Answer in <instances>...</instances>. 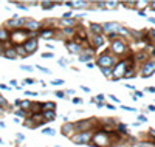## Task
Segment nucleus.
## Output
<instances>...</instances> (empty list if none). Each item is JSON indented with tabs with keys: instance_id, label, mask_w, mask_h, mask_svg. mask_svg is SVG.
<instances>
[{
	"instance_id": "nucleus-1",
	"label": "nucleus",
	"mask_w": 155,
	"mask_h": 147,
	"mask_svg": "<svg viewBox=\"0 0 155 147\" xmlns=\"http://www.w3.org/2000/svg\"><path fill=\"white\" fill-rule=\"evenodd\" d=\"M36 48H37V39H28V40H25L23 50H25L26 54H31V53H34Z\"/></svg>"
},
{
	"instance_id": "nucleus-2",
	"label": "nucleus",
	"mask_w": 155,
	"mask_h": 147,
	"mask_svg": "<svg viewBox=\"0 0 155 147\" xmlns=\"http://www.w3.org/2000/svg\"><path fill=\"white\" fill-rule=\"evenodd\" d=\"M103 29H105L109 34H115V33H121V29H123V28H121L118 23H104Z\"/></svg>"
},
{
	"instance_id": "nucleus-3",
	"label": "nucleus",
	"mask_w": 155,
	"mask_h": 147,
	"mask_svg": "<svg viewBox=\"0 0 155 147\" xmlns=\"http://www.w3.org/2000/svg\"><path fill=\"white\" fill-rule=\"evenodd\" d=\"M154 73H155V62H147V63H144L143 71H141L143 76L147 78V76H150V74H154Z\"/></svg>"
},
{
	"instance_id": "nucleus-4",
	"label": "nucleus",
	"mask_w": 155,
	"mask_h": 147,
	"mask_svg": "<svg viewBox=\"0 0 155 147\" xmlns=\"http://www.w3.org/2000/svg\"><path fill=\"white\" fill-rule=\"evenodd\" d=\"M124 73H126V63H124V62H119L118 65H116L115 71H113V78H115V79H119V78L124 76Z\"/></svg>"
},
{
	"instance_id": "nucleus-5",
	"label": "nucleus",
	"mask_w": 155,
	"mask_h": 147,
	"mask_svg": "<svg viewBox=\"0 0 155 147\" xmlns=\"http://www.w3.org/2000/svg\"><path fill=\"white\" fill-rule=\"evenodd\" d=\"M113 63V59L110 57L109 54H104V56H101L99 57V61H98V65H101L103 68H109Z\"/></svg>"
},
{
	"instance_id": "nucleus-6",
	"label": "nucleus",
	"mask_w": 155,
	"mask_h": 147,
	"mask_svg": "<svg viewBox=\"0 0 155 147\" xmlns=\"http://www.w3.org/2000/svg\"><path fill=\"white\" fill-rule=\"evenodd\" d=\"M92 138V135L89 133V132H84V133L78 135V136L73 138V141L76 142V144H84V142H89V139Z\"/></svg>"
},
{
	"instance_id": "nucleus-7",
	"label": "nucleus",
	"mask_w": 155,
	"mask_h": 147,
	"mask_svg": "<svg viewBox=\"0 0 155 147\" xmlns=\"http://www.w3.org/2000/svg\"><path fill=\"white\" fill-rule=\"evenodd\" d=\"M124 43L123 42H119V40H116V42H113L112 43V50L116 53V54H121V53H124Z\"/></svg>"
},
{
	"instance_id": "nucleus-8",
	"label": "nucleus",
	"mask_w": 155,
	"mask_h": 147,
	"mask_svg": "<svg viewBox=\"0 0 155 147\" xmlns=\"http://www.w3.org/2000/svg\"><path fill=\"white\" fill-rule=\"evenodd\" d=\"M3 54L6 56V59H17V57H19L14 48H8V50H5V53H3Z\"/></svg>"
},
{
	"instance_id": "nucleus-9",
	"label": "nucleus",
	"mask_w": 155,
	"mask_h": 147,
	"mask_svg": "<svg viewBox=\"0 0 155 147\" xmlns=\"http://www.w3.org/2000/svg\"><path fill=\"white\" fill-rule=\"evenodd\" d=\"M90 29H92L96 36H101V33H103V26L98 25V23H90Z\"/></svg>"
},
{
	"instance_id": "nucleus-10",
	"label": "nucleus",
	"mask_w": 155,
	"mask_h": 147,
	"mask_svg": "<svg viewBox=\"0 0 155 147\" xmlns=\"http://www.w3.org/2000/svg\"><path fill=\"white\" fill-rule=\"evenodd\" d=\"M67 48H68V51H71V53H79L81 51V47H79L78 43H73V42L67 43Z\"/></svg>"
},
{
	"instance_id": "nucleus-11",
	"label": "nucleus",
	"mask_w": 155,
	"mask_h": 147,
	"mask_svg": "<svg viewBox=\"0 0 155 147\" xmlns=\"http://www.w3.org/2000/svg\"><path fill=\"white\" fill-rule=\"evenodd\" d=\"M54 118H56L54 110H47V112L44 113V119H45V121H53Z\"/></svg>"
},
{
	"instance_id": "nucleus-12",
	"label": "nucleus",
	"mask_w": 155,
	"mask_h": 147,
	"mask_svg": "<svg viewBox=\"0 0 155 147\" xmlns=\"http://www.w3.org/2000/svg\"><path fill=\"white\" fill-rule=\"evenodd\" d=\"M25 23V19H16V20H8V26H20Z\"/></svg>"
},
{
	"instance_id": "nucleus-13",
	"label": "nucleus",
	"mask_w": 155,
	"mask_h": 147,
	"mask_svg": "<svg viewBox=\"0 0 155 147\" xmlns=\"http://www.w3.org/2000/svg\"><path fill=\"white\" fill-rule=\"evenodd\" d=\"M73 130H74L73 124H65V126L62 127V132H64V135H70Z\"/></svg>"
},
{
	"instance_id": "nucleus-14",
	"label": "nucleus",
	"mask_w": 155,
	"mask_h": 147,
	"mask_svg": "<svg viewBox=\"0 0 155 147\" xmlns=\"http://www.w3.org/2000/svg\"><path fill=\"white\" fill-rule=\"evenodd\" d=\"M23 25L26 26V28H30V29H33V28H39V26H40V23H39V22H33V20H28V22H25Z\"/></svg>"
},
{
	"instance_id": "nucleus-15",
	"label": "nucleus",
	"mask_w": 155,
	"mask_h": 147,
	"mask_svg": "<svg viewBox=\"0 0 155 147\" xmlns=\"http://www.w3.org/2000/svg\"><path fill=\"white\" fill-rule=\"evenodd\" d=\"M33 119H34V122L37 124V126H40V124L45 122V119H44L42 115H33Z\"/></svg>"
},
{
	"instance_id": "nucleus-16",
	"label": "nucleus",
	"mask_w": 155,
	"mask_h": 147,
	"mask_svg": "<svg viewBox=\"0 0 155 147\" xmlns=\"http://www.w3.org/2000/svg\"><path fill=\"white\" fill-rule=\"evenodd\" d=\"M9 34L5 31V29H0V42H5V40H8Z\"/></svg>"
},
{
	"instance_id": "nucleus-17",
	"label": "nucleus",
	"mask_w": 155,
	"mask_h": 147,
	"mask_svg": "<svg viewBox=\"0 0 155 147\" xmlns=\"http://www.w3.org/2000/svg\"><path fill=\"white\" fill-rule=\"evenodd\" d=\"M54 107H56L54 102H45V104L42 105L44 110H54Z\"/></svg>"
},
{
	"instance_id": "nucleus-18",
	"label": "nucleus",
	"mask_w": 155,
	"mask_h": 147,
	"mask_svg": "<svg viewBox=\"0 0 155 147\" xmlns=\"http://www.w3.org/2000/svg\"><path fill=\"white\" fill-rule=\"evenodd\" d=\"M40 5L44 6V9H51L53 6H54V3H53V2H42Z\"/></svg>"
},
{
	"instance_id": "nucleus-19",
	"label": "nucleus",
	"mask_w": 155,
	"mask_h": 147,
	"mask_svg": "<svg viewBox=\"0 0 155 147\" xmlns=\"http://www.w3.org/2000/svg\"><path fill=\"white\" fill-rule=\"evenodd\" d=\"M40 36H42L44 39H48V37L51 39V37H53V31H48V29H45V31H42V34H40Z\"/></svg>"
},
{
	"instance_id": "nucleus-20",
	"label": "nucleus",
	"mask_w": 155,
	"mask_h": 147,
	"mask_svg": "<svg viewBox=\"0 0 155 147\" xmlns=\"http://www.w3.org/2000/svg\"><path fill=\"white\" fill-rule=\"evenodd\" d=\"M95 43H96V47H103L104 39H103L101 36H96V37H95Z\"/></svg>"
},
{
	"instance_id": "nucleus-21",
	"label": "nucleus",
	"mask_w": 155,
	"mask_h": 147,
	"mask_svg": "<svg viewBox=\"0 0 155 147\" xmlns=\"http://www.w3.org/2000/svg\"><path fill=\"white\" fill-rule=\"evenodd\" d=\"M19 105H22V108H30L31 102H30V101H20V102H19Z\"/></svg>"
},
{
	"instance_id": "nucleus-22",
	"label": "nucleus",
	"mask_w": 155,
	"mask_h": 147,
	"mask_svg": "<svg viewBox=\"0 0 155 147\" xmlns=\"http://www.w3.org/2000/svg\"><path fill=\"white\" fill-rule=\"evenodd\" d=\"M42 133H44V135H50V136H53V135H54V130H53V129H45Z\"/></svg>"
},
{
	"instance_id": "nucleus-23",
	"label": "nucleus",
	"mask_w": 155,
	"mask_h": 147,
	"mask_svg": "<svg viewBox=\"0 0 155 147\" xmlns=\"http://www.w3.org/2000/svg\"><path fill=\"white\" fill-rule=\"evenodd\" d=\"M53 85H62L64 84V79H54V81H51Z\"/></svg>"
},
{
	"instance_id": "nucleus-24",
	"label": "nucleus",
	"mask_w": 155,
	"mask_h": 147,
	"mask_svg": "<svg viewBox=\"0 0 155 147\" xmlns=\"http://www.w3.org/2000/svg\"><path fill=\"white\" fill-rule=\"evenodd\" d=\"M37 70H40V71H44V73H47V74H50L51 71L48 70V68H45V67H40V65H37Z\"/></svg>"
},
{
	"instance_id": "nucleus-25",
	"label": "nucleus",
	"mask_w": 155,
	"mask_h": 147,
	"mask_svg": "<svg viewBox=\"0 0 155 147\" xmlns=\"http://www.w3.org/2000/svg\"><path fill=\"white\" fill-rule=\"evenodd\" d=\"M20 70H25V71H33V67L31 65H22Z\"/></svg>"
},
{
	"instance_id": "nucleus-26",
	"label": "nucleus",
	"mask_w": 155,
	"mask_h": 147,
	"mask_svg": "<svg viewBox=\"0 0 155 147\" xmlns=\"http://www.w3.org/2000/svg\"><path fill=\"white\" fill-rule=\"evenodd\" d=\"M0 105H2V107H8V102H6L5 98H2V96H0Z\"/></svg>"
},
{
	"instance_id": "nucleus-27",
	"label": "nucleus",
	"mask_w": 155,
	"mask_h": 147,
	"mask_svg": "<svg viewBox=\"0 0 155 147\" xmlns=\"http://www.w3.org/2000/svg\"><path fill=\"white\" fill-rule=\"evenodd\" d=\"M42 57H44V59H51V57H53V54H51V53H44Z\"/></svg>"
},
{
	"instance_id": "nucleus-28",
	"label": "nucleus",
	"mask_w": 155,
	"mask_h": 147,
	"mask_svg": "<svg viewBox=\"0 0 155 147\" xmlns=\"http://www.w3.org/2000/svg\"><path fill=\"white\" fill-rule=\"evenodd\" d=\"M103 74H104V76H110V70H109V68H103Z\"/></svg>"
},
{
	"instance_id": "nucleus-29",
	"label": "nucleus",
	"mask_w": 155,
	"mask_h": 147,
	"mask_svg": "<svg viewBox=\"0 0 155 147\" xmlns=\"http://www.w3.org/2000/svg\"><path fill=\"white\" fill-rule=\"evenodd\" d=\"M134 71H126V73H124V78H132V76H134Z\"/></svg>"
},
{
	"instance_id": "nucleus-30",
	"label": "nucleus",
	"mask_w": 155,
	"mask_h": 147,
	"mask_svg": "<svg viewBox=\"0 0 155 147\" xmlns=\"http://www.w3.org/2000/svg\"><path fill=\"white\" fill-rule=\"evenodd\" d=\"M56 96L62 98V99H64V98H65V93H64V92H56Z\"/></svg>"
},
{
	"instance_id": "nucleus-31",
	"label": "nucleus",
	"mask_w": 155,
	"mask_h": 147,
	"mask_svg": "<svg viewBox=\"0 0 155 147\" xmlns=\"http://www.w3.org/2000/svg\"><path fill=\"white\" fill-rule=\"evenodd\" d=\"M23 82H25V84H28V85H31V84H34V81H33V79H31V78H28V79H25V81H23Z\"/></svg>"
},
{
	"instance_id": "nucleus-32",
	"label": "nucleus",
	"mask_w": 155,
	"mask_h": 147,
	"mask_svg": "<svg viewBox=\"0 0 155 147\" xmlns=\"http://www.w3.org/2000/svg\"><path fill=\"white\" fill-rule=\"evenodd\" d=\"M64 23H67V25H71V23H74V20H73V19H67V20H64Z\"/></svg>"
},
{
	"instance_id": "nucleus-33",
	"label": "nucleus",
	"mask_w": 155,
	"mask_h": 147,
	"mask_svg": "<svg viewBox=\"0 0 155 147\" xmlns=\"http://www.w3.org/2000/svg\"><path fill=\"white\" fill-rule=\"evenodd\" d=\"M138 119H140L141 122H146V121H147V119H146V116H143V115H140V116H138Z\"/></svg>"
},
{
	"instance_id": "nucleus-34",
	"label": "nucleus",
	"mask_w": 155,
	"mask_h": 147,
	"mask_svg": "<svg viewBox=\"0 0 155 147\" xmlns=\"http://www.w3.org/2000/svg\"><path fill=\"white\" fill-rule=\"evenodd\" d=\"M138 147H152V146L147 144V142H141V144H138Z\"/></svg>"
},
{
	"instance_id": "nucleus-35",
	"label": "nucleus",
	"mask_w": 155,
	"mask_h": 147,
	"mask_svg": "<svg viewBox=\"0 0 155 147\" xmlns=\"http://www.w3.org/2000/svg\"><path fill=\"white\" fill-rule=\"evenodd\" d=\"M64 31H65L67 34H71V33H73V28H65V29H64Z\"/></svg>"
},
{
	"instance_id": "nucleus-36",
	"label": "nucleus",
	"mask_w": 155,
	"mask_h": 147,
	"mask_svg": "<svg viewBox=\"0 0 155 147\" xmlns=\"http://www.w3.org/2000/svg\"><path fill=\"white\" fill-rule=\"evenodd\" d=\"M73 102L74 104H81V99H79V98H73Z\"/></svg>"
},
{
	"instance_id": "nucleus-37",
	"label": "nucleus",
	"mask_w": 155,
	"mask_h": 147,
	"mask_svg": "<svg viewBox=\"0 0 155 147\" xmlns=\"http://www.w3.org/2000/svg\"><path fill=\"white\" fill-rule=\"evenodd\" d=\"M123 108H124V110H127V112H135V110H134V108H132V107H126V105H124Z\"/></svg>"
},
{
	"instance_id": "nucleus-38",
	"label": "nucleus",
	"mask_w": 155,
	"mask_h": 147,
	"mask_svg": "<svg viewBox=\"0 0 155 147\" xmlns=\"http://www.w3.org/2000/svg\"><path fill=\"white\" fill-rule=\"evenodd\" d=\"M25 95H28V96H36L37 93H33V92H25Z\"/></svg>"
},
{
	"instance_id": "nucleus-39",
	"label": "nucleus",
	"mask_w": 155,
	"mask_h": 147,
	"mask_svg": "<svg viewBox=\"0 0 155 147\" xmlns=\"http://www.w3.org/2000/svg\"><path fill=\"white\" fill-rule=\"evenodd\" d=\"M82 90H84V92H87V93H90V88H89V87H85V85H82Z\"/></svg>"
},
{
	"instance_id": "nucleus-40",
	"label": "nucleus",
	"mask_w": 155,
	"mask_h": 147,
	"mask_svg": "<svg viewBox=\"0 0 155 147\" xmlns=\"http://www.w3.org/2000/svg\"><path fill=\"white\" fill-rule=\"evenodd\" d=\"M119 130H121V132H126V126H123V124H119Z\"/></svg>"
},
{
	"instance_id": "nucleus-41",
	"label": "nucleus",
	"mask_w": 155,
	"mask_h": 147,
	"mask_svg": "<svg viewBox=\"0 0 155 147\" xmlns=\"http://www.w3.org/2000/svg\"><path fill=\"white\" fill-rule=\"evenodd\" d=\"M107 5H109V6H116V5H118V3H116V2H109Z\"/></svg>"
},
{
	"instance_id": "nucleus-42",
	"label": "nucleus",
	"mask_w": 155,
	"mask_h": 147,
	"mask_svg": "<svg viewBox=\"0 0 155 147\" xmlns=\"http://www.w3.org/2000/svg\"><path fill=\"white\" fill-rule=\"evenodd\" d=\"M59 65H62V67H65V65H67V62H65V61H59Z\"/></svg>"
},
{
	"instance_id": "nucleus-43",
	"label": "nucleus",
	"mask_w": 155,
	"mask_h": 147,
	"mask_svg": "<svg viewBox=\"0 0 155 147\" xmlns=\"http://www.w3.org/2000/svg\"><path fill=\"white\" fill-rule=\"evenodd\" d=\"M105 107H107V108H110V110H115V107H113V105H112V104H109V105H105Z\"/></svg>"
},
{
	"instance_id": "nucleus-44",
	"label": "nucleus",
	"mask_w": 155,
	"mask_h": 147,
	"mask_svg": "<svg viewBox=\"0 0 155 147\" xmlns=\"http://www.w3.org/2000/svg\"><path fill=\"white\" fill-rule=\"evenodd\" d=\"M147 108H149L150 112H155V107H154V105H149V107H147Z\"/></svg>"
},
{
	"instance_id": "nucleus-45",
	"label": "nucleus",
	"mask_w": 155,
	"mask_h": 147,
	"mask_svg": "<svg viewBox=\"0 0 155 147\" xmlns=\"http://www.w3.org/2000/svg\"><path fill=\"white\" fill-rule=\"evenodd\" d=\"M137 96H138V98H143V96H144V95H143L141 92H137Z\"/></svg>"
},
{
	"instance_id": "nucleus-46",
	"label": "nucleus",
	"mask_w": 155,
	"mask_h": 147,
	"mask_svg": "<svg viewBox=\"0 0 155 147\" xmlns=\"http://www.w3.org/2000/svg\"><path fill=\"white\" fill-rule=\"evenodd\" d=\"M149 20H150V22H152V23L155 25V17H149Z\"/></svg>"
},
{
	"instance_id": "nucleus-47",
	"label": "nucleus",
	"mask_w": 155,
	"mask_h": 147,
	"mask_svg": "<svg viewBox=\"0 0 155 147\" xmlns=\"http://www.w3.org/2000/svg\"><path fill=\"white\" fill-rule=\"evenodd\" d=\"M149 133L152 135V136H155V130H149Z\"/></svg>"
},
{
	"instance_id": "nucleus-48",
	"label": "nucleus",
	"mask_w": 155,
	"mask_h": 147,
	"mask_svg": "<svg viewBox=\"0 0 155 147\" xmlns=\"http://www.w3.org/2000/svg\"><path fill=\"white\" fill-rule=\"evenodd\" d=\"M150 33V36H152V37H155V29H154V31H149Z\"/></svg>"
},
{
	"instance_id": "nucleus-49",
	"label": "nucleus",
	"mask_w": 155,
	"mask_h": 147,
	"mask_svg": "<svg viewBox=\"0 0 155 147\" xmlns=\"http://www.w3.org/2000/svg\"><path fill=\"white\" fill-rule=\"evenodd\" d=\"M150 5H152V6H154V8H152V9L155 11V2H152V3H150Z\"/></svg>"
},
{
	"instance_id": "nucleus-50",
	"label": "nucleus",
	"mask_w": 155,
	"mask_h": 147,
	"mask_svg": "<svg viewBox=\"0 0 155 147\" xmlns=\"http://www.w3.org/2000/svg\"><path fill=\"white\" fill-rule=\"evenodd\" d=\"M0 144H2V139H0Z\"/></svg>"
}]
</instances>
